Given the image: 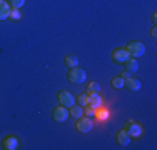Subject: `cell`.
<instances>
[{
	"mask_svg": "<svg viewBox=\"0 0 157 150\" xmlns=\"http://www.w3.org/2000/svg\"><path fill=\"white\" fill-rule=\"evenodd\" d=\"M67 78H69L72 84H84L87 80V73L85 70H82L80 67H74V69H69V73H67Z\"/></svg>",
	"mask_w": 157,
	"mask_h": 150,
	"instance_id": "6da1fadb",
	"label": "cell"
},
{
	"mask_svg": "<svg viewBox=\"0 0 157 150\" xmlns=\"http://www.w3.org/2000/svg\"><path fill=\"white\" fill-rule=\"evenodd\" d=\"M125 50L129 52V55L132 58H139V57H142V55L145 54V45L142 42H139V40H134V42H130L125 47Z\"/></svg>",
	"mask_w": 157,
	"mask_h": 150,
	"instance_id": "7a4b0ae2",
	"label": "cell"
},
{
	"mask_svg": "<svg viewBox=\"0 0 157 150\" xmlns=\"http://www.w3.org/2000/svg\"><path fill=\"white\" fill-rule=\"evenodd\" d=\"M75 129H77L80 133H89L92 129H94V118H90V117H85V115H82L80 118H77Z\"/></svg>",
	"mask_w": 157,
	"mask_h": 150,
	"instance_id": "3957f363",
	"label": "cell"
},
{
	"mask_svg": "<svg viewBox=\"0 0 157 150\" xmlns=\"http://www.w3.org/2000/svg\"><path fill=\"white\" fill-rule=\"evenodd\" d=\"M59 103L69 108L75 103V97H74L69 90H62V92H59Z\"/></svg>",
	"mask_w": 157,
	"mask_h": 150,
	"instance_id": "277c9868",
	"label": "cell"
},
{
	"mask_svg": "<svg viewBox=\"0 0 157 150\" xmlns=\"http://www.w3.org/2000/svg\"><path fill=\"white\" fill-rule=\"evenodd\" d=\"M125 132L129 133L130 137L139 138L140 135H142V127H140L137 122H134V120H129V122L125 123Z\"/></svg>",
	"mask_w": 157,
	"mask_h": 150,
	"instance_id": "5b68a950",
	"label": "cell"
},
{
	"mask_svg": "<svg viewBox=\"0 0 157 150\" xmlns=\"http://www.w3.org/2000/svg\"><path fill=\"white\" fill-rule=\"evenodd\" d=\"M52 117H54L55 122H65L67 118H69V108L60 105V107H55L54 112H52Z\"/></svg>",
	"mask_w": 157,
	"mask_h": 150,
	"instance_id": "8992f818",
	"label": "cell"
},
{
	"mask_svg": "<svg viewBox=\"0 0 157 150\" xmlns=\"http://www.w3.org/2000/svg\"><path fill=\"white\" fill-rule=\"evenodd\" d=\"M129 57H130L129 52H127L124 47H119V48H115V50L112 52V60H114L115 63H124Z\"/></svg>",
	"mask_w": 157,
	"mask_h": 150,
	"instance_id": "52a82bcc",
	"label": "cell"
},
{
	"mask_svg": "<svg viewBox=\"0 0 157 150\" xmlns=\"http://www.w3.org/2000/svg\"><path fill=\"white\" fill-rule=\"evenodd\" d=\"M124 87H125L127 90H130V92H139V90L142 88V82L139 80V78H136L134 75H130L129 78H125Z\"/></svg>",
	"mask_w": 157,
	"mask_h": 150,
	"instance_id": "ba28073f",
	"label": "cell"
},
{
	"mask_svg": "<svg viewBox=\"0 0 157 150\" xmlns=\"http://www.w3.org/2000/svg\"><path fill=\"white\" fill-rule=\"evenodd\" d=\"M18 147V140L13 135H7V137H3L2 140V148L3 150H15Z\"/></svg>",
	"mask_w": 157,
	"mask_h": 150,
	"instance_id": "9c48e42d",
	"label": "cell"
},
{
	"mask_svg": "<svg viewBox=\"0 0 157 150\" xmlns=\"http://www.w3.org/2000/svg\"><path fill=\"white\" fill-rule=\"evenodd\" d=\"M115 140H117V144L119 145H129L130 144V140H132V137H130L129 133L125 132V129H122V130H119L117 135H115Z\"/></svg>",
	"mask_w": 157,
	"mask_h": 150,
	"instance_id": "30bf717a",
	"label": "cell"
},
{
	"mask_svg": "<svg viewBox=\"0 0 157 150\" xmlns=\"http://www.w3.org/2000/svg\"><path fill=\"white\" fill-rule=\"evenodd\" d=\"M10 12H12V7L7 0H0V20H7L10 17Z\"/></svg>",
	"mask_w": 157,
	"mask_h": 150,
	"instance_id": "8fae6325",
	"label": "cell"
},
{
	"mask_svg": "<svg viewBox=\"0 0 157 150\" xmlns=\"http://www.w3.org/2000/svg\"><path fill=\"white\" fill-rule=\"evenodd\" d=\"M124 65H125V70L127 72H130V73H136L137 70H139V62H137V58H132V57H129L124 62Z\"/></svg>",
	"mask_w": 157,
	"mask_h": 150,
	"instance_id": "7c38bea8",
	"label": "cell"
},
{
	"mask_svg": "<svg viewBox=\"0 0 157 150\" xmlns=\"http://www.w3.org/2000/svg\"><path fill=\"white\" fill-rule=\"evenodd\" d=\"M87 103L97 108V107H100V105H102V97H100L99 93H89L87 92Z\"/></svg>",
	"mask_w": 157,
	"mask_h": 150,
	"instance_id": "4fadbf2b",
	"label": "cell"
},
{
	"mask_svg": "<svg viewBox=\"0 0 157 150\" xmlns=\"http://www.w3.org/2000/svg\"><path fill=\"white\" fill-rule=\"evenodd\" d=\"M82 115H84V107H80V105H75L74 103L72 107H69V117L72 118H80Z\"/></svg>",
	"mask_w": 157,
	"mask_h": 150,
	"instance_id": "5bb4252c",
	"label": "cell"
},
{
	"mask_svg": "<svg viewBox=\"0 0 157 150\" xmlns=\"http://www.w3.org/2000/svg\"><path fill=\"white\" fill-rule=\"evenodd\" d=\"M63 63H65V67H69V69L78 67V58H77V55H67V57L63 58Z\"/></svg>",
	"mask_w": 157,
	"mask_h": 150,
	"instance_id": "9a60e30c",
	"label": "cell"
},
{
	"mask_svg": "<svg viewBox=\"0 0 157 150\" xmlns=\"http://www.w3.org/2000/svg\"><path fill=\"white\" fill-rule=\"evenodd\" d=\"M124 82H125V78H122L121 75H117V77H114V78L110 80V85H112L115 90H121L122 87H124Z\"/></svg>",
	"mask_w": 157,
	"mask_h": 150,
	"instance_id": "2e32d148",
	"label": "cell"
},
{
	"mask_svg": "<svg viewBox=\"0 0 157 150\" xmlns=\"http://www.w3.org/2000/svg\"><path fill=\"white\" fill-rule=\"evenodd\" d=\"M75 103L80 105V107H85V105H87V92L78 93V95L75 97Z\"/></svg>",
	"mask_w": 157,
	"mask_h": 150,
	"instance_id": "e0dca14e",
	"label": "cell"
},
{
	"mask_svg": "<svg viewBox=\"0 0 157 150\" xmlns=\"http://www.w3.org/2000/svg\"><path fill=\"white\" fill-rule=\"evenodd\" d=\"M95 117L99 118V120H105L107 117H109V112H107L105 108H100V107H97V108H95Z\"/></svg>",
	"mask_w": 157,
	"mask_h": 150,
	"instance_id": "ac0fdd59",
	"label": "cell"
},
{
	"mask_svg": "<svg viewBox=\"0 0 157 150\" xmlns=\"http://www.w3.org/2000/svg\"><path fill=\"white\" fill-rule=\"evenodd\" d=\"M84 115L85 117H90V118H94L95 117V107H92V105H85V108H84Z\"/></svg>",
	"mask_w": 157,
	"mask_h": 150,
	"instance_id": "d6986e66",
	"label": "cell"
},
{
	"mask_svg": "<svg viewBox=\"0 0 157 150\" xmlns=\"http://www.w3.org/2000/svg\"><path fill=\"white\" fill-rule=\"evenodd\" d=\"M87 92L89 93H99L100 92V85L97 84V82H90V84L87 85Z\"/></svg>",
	"mask_w": 157,
	"mask_h": 150,
	"instance_id": "ffe728a7",
	"label": "cell"
},
{
	"mask_svg": "<svg viewBox=\"0 0 157 150\" xmlns=\"http://www.w3.org/2000/svg\"><path fill=\"white\" fill-rule=\"evenodd\" d=\"M9 3H10L12 9H22L24 3H25V0H9Z\"/></svg>",
	"mask_w": 157,
	"mask_h": 150,
	"instance_id": "44dd1931",
	"label": "cell"
},
{
	"mask_svg": "<svg viewBox=\"0 0 157 150\" xmlns=\"http://www.w3.org/2000/svg\"><path fill=\"white\" fill-rule=\"evenodd\" d=\"M9 18H12V20H20V18H22L20 10H18V9H12V12H10V17H9Z\"/></svg>",
	"mask_w": 157,
	"mask_h": 150,
	"instance_id": "7402d4cb",
	"label": "cell"
},
{
	"mask_svg": "<svg viewBox=\"0 0 157 150\" xmlns=\"http://www.w3.org/2000/svg\"><path fill=\"white\" fill-rule=\"evenodd\" d=\"M130 75H132V73H130V72H127V70H124V72L121 73V77H122V78H129Z\"/></svg>",
	"mask_w": 157,
	"mask_h": 150,
	"instance_id": "603a6c76",
	"label": "cell"
},
{
	"mask_svg": "<svg viewBox=\"0 0 157 150\" xmlns=\"http://www.w3.org/2000/svg\"><path fill=\"white\" fill-rule=\"evenodd\" d=\"M151 33H152V37H154V39H155V37H157V28L154 27V28H152V32H151Z\"/></svg>",
	"mask_w": 157,
	"mask_h": 150,
	"instance_id": "cb8c5ba5",
	"label": "cell"
}]
</instances>
